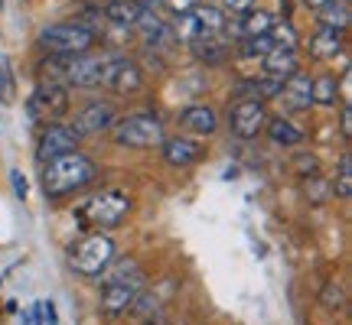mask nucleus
<instances>
[{
	"mask_svg": "<svg viewBox=\"0 0 352 325\" xmlns=\"http://www.w3.org/2000/svg\"><path fill=\"white\" fill-rule=\"evenodd\" d=\"M333 192H336V199H352V156L349 153H342L340 156V176H336V182H333Z\"/></svg>",
	"mask_w": 352,
	"mask_h": 325,
	"instance_id": "23",
	"label": "nucleus"
},
{
	"mask_svg": "<svg viewBox=\"0 0 352 325\" xmlns=\"http://www.w3.org/2000/svg\"><path fill=\"white\" fill-rule=\"evenodd\" d=\"M303 3H307V7H314V10H320V7H323L327 0H303Z\"/></svg>",
	"mask_w": 352,
	"mask_h": 325,
	"instance_id": "34",
	"label": "nucleus"
},
{
	"mask_svg": "<svg viewBox=\"0 0 352 325\" xmlns=\"http://www.w3.org/2000/svg\"><path fill=\"white\" fill-rule=\"evenodd\" d=\"M274 26V16L267 10H245V16L241 20H235V33H241V36H264L267 29Z\"/></svg>",
	"mask_w": 352,
	"mask_h": 325,
	"instance_id": "20",
	"label": "nucleus"
},
{
	"mask_svg": "<svg viewBox=\"0 0 352 325\" xmlns=\"http://www.w3.org/2000/svg\"><path fill=\"white\" fill-rule=\"evenodd\" d=\"M264 127H267L271 140H274V143H280V147H297V143L303 140L300 130H297V127H290L284 117H274V121H267Z\"/></svg>",
	"mask_w": 352,
	"mask_h": 325,
	"instance_id": "22",
	"label": "nucleus"
},
{
	"mask_svg": "<svg viewBox=\"0 0 352 325\" xmlns=\"http://www.w3.org/2000/svg\"><path fill=\"white\" fill-rule=\"evenodd\" d=\"M196 3H199V0H166V7H170L176 16H179V13H189Z\"/></svg>",
	"mask_w": 352,
	"mask_h": 325,
	"instance_id": "31",
	"label": "nucleus"
},
{
	"mask_svg": "<svg viewBox=\"0 0 352 325\" xmlns=\"http://www.w3.org/2000/svg\"><path fill=\"white\" fill-rule=\"evenodd\" d=\"M140 10H144V3H140V0H111V3L104 7V16H108V23H114V26L134 29Z\"/></svg>",
	"mask_w": 352,
	"mask_h": 325,
	"instance_id": "18",
	"label": "nucleus"
},
{
	"mask_svg": "<svg viewBox=\"0 0 352 325\" xmlns=\"http://www.w3.org/2000/svg\"><path fill=\"white\" fill-rule=\"evenodd\" d=\"M39 319H46V325H59V319H56V302H39Z\"/></svg>",
	"mask_w": 352,
	"mask_h": 325,
	"instance_id": "30",
	"label": "nucleus"
},
{
	"mask_svg": "<svg viewBox=\"0 0 352 325\" xmlns=\"http://www.w3.org/2000/svg\"><path fill=\"white\" fill-rule=\"evenodd\" d=\"M271 49H274V43H271L267 33H264V36H248L241 43V56H245V59H264Z\"/></svg>",
	"mask_w": 352,
	"mask_h": 325,
	"instance_id": "26",
	"label": "nucleus"
},
{
	"mask_svg": "<svg viewBox=\"0 0 352 325\" xmlns=\"http://www.w3.org/2000/svg\"><path fill=\"white\" fill-rule=\"evenodd\" d=\"M323 302H327V309H342V289L336 283H329L323 293Z\"/></svg>",
	"mask_w": 352,
	"mask_h": 325,
	"instance_id": "28",
	"label": "nucleus"
},
{
	"mask_svg": "<svg viewBox=\"0 0 352 325\" xmlns=\"http://www.w3.org/2000/svg\"><path fill=\"white\" fill-rule=\"evenodd\" d=\"M294 72H300V59H297V49H280V46H274V49L267 52L261 59V75L267 78H290Z\"/></svg>",
	"mask_w": 352,
	"mask_h": 325,
	"instance_id": "13",
	"label": "nucleus"
},
{
	"mask_svg": "<svg viewBox=\"0 0 352 325\" xmlns=\"http://www.w3.org/2000/svg\"><path fill=\"white\" fill-rule=\"evenodd\" d=\"M114 254H118L114 241L98 231V234H88V238L78 241L76 248H72V254H69V263L82 276H98L114 261Z\"/></svg>",
	"mask_w": 352,
	"mask_h": 325,
	"instance_id": "5",
	"label": "nucleus"
},
{
	"mask_svg": "<svg viewBox=\"0 0 352 325\" xmlns=\"http://www.w3.org/2000/svg\"><path fill=\"white\" fill-rule=\"evenodd\" d=\"M176 36H179V43H192V39H199V23H196V16H192V10L189 13H179V20H176V29H173Z\"/></svg>",
	"mask_w": 352,
	"mask_h": 325,
	"instance_id": "27",
	"label": "nucleus"
},
{
	"mask_svg": "<svg viewBox=\"0 0 352 325\" xmlns=\"http://www.w3.org/2000/svg\"><path fill=\"white\" fill-rule=\"evenodd\" d=\"M95 176H98V169L85 153H59V156L43 162V192L50 199H63V195H72V192H82L85 186H91Z\"/></svg>",
	"mask_w": 352,
	"mask_h": 325,
	"instance_id": "1",
	"label": "nucleus"
},
{
	"mask_svg": "<svg viewBox=\"0 0 352 325\" xmlns=\"http://www.w3.org/2000/svg\"><path fill=\"white\" fill-rule=\"evenodd\" d=\"M222 3H226V10H232V13H245L254 7V0H222Z\"/></svg>",
	"mask_w": 352,
	"mask_h": 325,
	"instance_id": "32",
	"label": "nucleus"
},
{
	"mask_svg": "<svg viewBox=\"0 0 352 325\" xmlns=\"http://www.w3.org/2000/svg\"><path fill=\"white\" fill-rule=\"evenodd\" d=\"M26 108H30V117H33V121L52 124V121H59V117L69 111V91H65V85H59V82L50 78V85L43 82V85L30 95Z\"/></svg>",
	"mask_w": 352,
	"mask_h": 325,
	"instance_id": "6",
	"label": "nucleus"
},
{
	"mask_svg": "<svg viewBox=\"0 0 352 325\" xmlns=\"http://www.w3.org/2000/svg\"><path fill=\"white\" fill-rule=\"evenodd\" d=\"M352 10H349V3H342V0H327L323 7H320V23L329 26V29H349V20Z\"/></svg>",
	"mask_w": 352,
	"mask_h": 325,
	"instance_id": "21",
	"label": "nucleus"
},
{
	"mask_svg": "<svg viewBox=\"0 0 352 325\" xmlns=\"http://www.w3.org/2000/svg\"><path fill=\"white\" fill-rule=\"evenodd\" d=\"M179 124L186 127L189 134L209 137V134H215V127H219V114L212 108H206V104H192V108H186V111L179 114Z\"/></svg>",
	"mask_w": 352,
	"mask_h": 325,
	"instance_id": "15",
	"label": "nucleus"
},
{
	"mask_svg": "<svg viewBox=\"0 0 352 325\" xmlns=\"http://www.w3.org/2000/svg\"><path fill=\"white\" fill-rule=\"evenodd\" d=\"M267 124V111H264V101H254V98H239L232 104L228 111V127L232 134L241 140H252L258 137Z\"/></svg>",
	"mask_w": 352,
	"mask_h": 325,
	"instance_id": "7",
	"label": "nucleus"
},
{
	"mask_svg": "<svg viewBox=\"0 0 352 325\" xmlns=\"http://www.w3.org/2000/svg\"><path fill=\"white\" fill-rule=\"evenodd\" d=\"M144 75H140V65L127 56H111L108 65H104V75H101V85L114 91V95H131L138 91Z\"/></svg>",
	"mask_w": 352,
	"mask_h": 325,
	"instance_id": "10",
	"label": "nucleus"
},
{
	"mask_svg": "<svg viewBox=\"0 0 352 325\" xmlns=\"http://www.w3.org/2000/svg\"><path fill=\"white\" fill-rule=\"evenodd\" d=\"M192 16H196V23H199V33L202 36H222L226 33V26H228V20H226V10L222 7H215V3H196L192 7Z\"/></svg>",
	"mask_w": 352,
	"mask_h": 325,
	"instance_id": "16",
	"label": "nucleus"
},
{
	"mask_svg": "<svg viewBox=\"0 0 352 325\" xmlns=\"http://www.w3.org/2000/svg\"><path fill=\"white\" fill-rule=\"evenodd\" d=\"M23 325H33V322H30V315H23Z\"/></svg>",
	"mask_w": 352,
	"mask_h": 325,
	"instance_id": "35",
	"label": "nucleus"
},
{
	"mask_svg": "<svg viewBox=\"0 0 352 325\" xmlns=\"http://www.w3.org/2000/svg\"><path fill=\"white\" fill-rule=\"evenodd\" d=\"M39 46L52 56H78L95 46V29L82 23H52L39 33Z\"/></svg>",
	"mask_w": 352,
	"mask_h": 325,
	"instance_id": "4",
	"label": "nucleus"
},
{
	"mask_svg": "<svg viewBox=\"0 0 352 325\" xmlns=\"http://www.w3.org/2000/svg\"><path fill=\"white\" fill-rule=\"evenodd\" d=\"M267 36H271V43L280 46V49H297V29H294L287 20H274V26L267 29Z\"/></svg>",
	"mask_w": 352,
	"mask_h": 325,
	"instance_id": "24",
	"label": "nucleus"
},
{
	"mask_svg": "<svg viewBox=\"0 0 352 325\" xmlns=\"http://www.w3.org/2000/svg\"><path fill=\"white\" fill-rule=\"evenodd\" d=\"M189 49H192V56H196L199 62L215 65V62H222V59H226L228 46L219 36H199V39H192V43H189Z\"/></svg>",
	"mask_w": 352,
	"mask_h": 325,
	"instance_id": "19",
	"label": "nucleus"
},
{
	"mask_svg": "<svg viewBox=\"0 0 352 325\" xmlns=\"http://www.w3.org/2000/svg\"><path fill=\"white\" fill-rule=\"evenodd\" d=\"M10 182H13V192H16V199H26L30 186H26V176L20 173V169H10Z\"/></svg>",
	"mask_w": 352,
	"mask_h": 325,
	"instance_id": "29",
	"label": "nucleus"
},
{
	"mask_svg": "<svg viewBox=\"0 0 352 325\" xmlns=\"http://www.w3.org/2000/svg\"><path fill=\"white\" fill-rule=\"evenodd\" d=\"M78 147V137L72 134V127L69 124H59V121H52L46 130H43V137H39V162L52 160V156H59V153H69Z\"/></svg>",
	"mask_w": 352,
	"mask_h": 325,
	"instance_id": "11",
	"label": "nucleus"
},
{
	"mask_svg": "<svg viewBox=\"0 0 352 325\" xmlns=\"http://www.w3.org/2000/svg\"><path fill=\"white\" fill-rule=\"evenodd\" d=\"M114 121H118L114 104H108V101H88L82 111H76V117H72L69 127H72V134L82 140V137H95L101 130L114 127Z\"/></svg>",
	"mask_w": 352,
	"mask_h": 325,
	"instance_id": "8",
	"label": "nucleus"
},
{
	"mask_svg": "<svg viewBox=\"0 0 352 325\" xmlns=\"http://www.w3.org/2000/svg\"><path fill=\"white\" fill-rule=\"evenodd\" d=\"M164 124L157 114H127L124 121H114V143L127 150H157L164 143Z\"/></svg>",
	"mask_w": 352,
	"mask_h": 325,
	"instance_id": "2",
	"label": "nucleus"
},
{
	"mask_svg": "<svg viewBox=\"0 0 352 325\" xmlns=\"http://www.w3.org/2000/svg\"><path fill=\"white\" fill-rule=\"evenodd\" d=\"M131 212V195L121 189H101L98 195H91L88 202H82L78 218L88 221L91 228H118Z\"/></svg>",
	"mask_w": 352,
	"mask_h": 325,
	"instance_id": "3",
	"label": "nucleus"
},
{
	"mask_svg": "<svg viewBox=\"0 0 352 325\" xmlns=\"http://www.w3.org/2000/svg\"><path fill=\"white\" fill-rule=\"evenodd\" d=\"M336 91H340V85L333 75L314 78V104H336Z\"/></svg>",
	"mask_w": 352,
	"mask_h": 325,
	"instance_id": "25",
	"label": "nucleus"
},
{
	"mask_svg": "<svg viewBox=\"0 0 352 325\" xmlns=\"http://www.w3.org/2000/svg\"><path fill=\"white\" fill-rule=\"evenodd\" d=\"M340 52H342V33L340 29L320 26L314 36H310V56H314V59H336Z\"/></svg>",
	"mask_w": 352,
	"mask_h": 325,
	"instance_id": "17",
	"label": "nucleus"
},
{
	"mask_svg": "<svg viewBox=\"0 0 352 325\" xmlns=\"http://www.w3.org/2000/svg\"><path fill=\"white\" fill-rule=\"evenodd\" d=\"M280 101L287 104L290 111H310L314 108V78L303 75V72H294L290 78H284Z\"/></svg>",
	"mask_w": 352,
	"mask_h": 325,
	"instance_id": "12",
	"label": "nucleus"
},
{
	"mask_svg": "<svg viewBox=\"0 0 352 325\" xmlns=\"http://www.w3.org/2000/svg\"><path fill=\"white\" fill-rule=\"evenodd\" d=\"M140 289H144V274H138L134 280H127V283H108V287H101V315L104 319L124 315L138 302Z\"/></svg>",
	"mask_w": 352,
	"mask_h": 325,
	"instance_id": "9",
	"label": "nucleus"
},
{
	"mask_svg": "<svg viewBox=\"0 0 352 325\" xmlns=\"http://www.w3.org/2000/svg\"><path fill=\"white\" fill-rule=\"evenodd\" d=\"M340 130H342V137H346V140L352 137V111H349V104L342 108V117H340Z\"/></svg>",
	"mask_w": 352,
	"mask_h": 325,
	"instance_id": "33",
	"label": "nucleus"
},
{
	"mask_svg": "<svg viewBox=\"0 0 352 325\" xmlns=\"http://www.w3.org/2000/svg\"><path fill=\"white\" fill-rule=\"evenodd\" d=\"M164 147V160L170 162V166H176V169H183V166H192V162L202 156V147L196 143V140H189V137H170L160 143Z\"/></svg>",
	"mask_w": 352,
	"mask_h": 325,
	"instance_id": "14",
	"label": "nucleus"
},
{
	"mask_svg": "<svg viewBox=\"0 0 352 325\" xmlns=\"http://www.w3.org/2000/svg\"><path fill=\"white\" fill-rule=\"evenodd\" d=\"M0 7H3V0H0Z\"/></svg>",
	"mask_w": 352,
	"mask_h": 325,
	"instance_id": "36",
	"label": "nucleus"
}]
</instances>
